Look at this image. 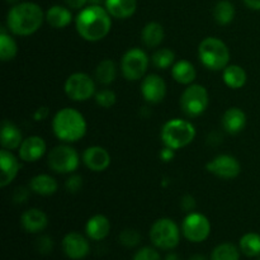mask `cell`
I'll return each mask as SVG.
<instances>
[{
    "label": "cell",
    "instance_id": "1",
    "mask_svg": "<svg viewBox=\"0 0 260 260\" xmlns=\"http://www.w3.org/2000/svg\"><path fill=\"white\" fill-rule=\"evenodd\" d=\"M79 36L88 42H98L106 38L112 28V17L102 5H88L79 12L75 19Z\"/></svg>",
    "mask_w": 260,
    "mask_h": 260
},
{
    "label": "cell",
    "instance_id": "2",
    "mask_svg": "<svg viewBox=\"0 0 260 260\" xmlns=\"http://www.w3.org/2000/svg\"><path fill=\"white\" fill-rule=\"evenodd\" d=\"M46 20V13L36 3L24 2L13 5L7 15V28L12 35L30 36L37 32Z\"/></svg>",
    "mask_w": 260,
    "mask_h": 260
},
{
    "label": "cell",
    "instance_id": "3",
    "mask_svg": "<svg viewBox=\"0 0 260 260\" xmlns=\"http://www.w3.org/2000/svg\"><path fill=\"white\" fill-rule=\"evenodd\" d=\"M85 117L75 108L60 109L52 117L53 135L65 144H73L83 139L86 134Z\"/></svg>",
    "mask_w": 260,
    "mask_h": 260
},
{
    "label": "cell",
    "instance_id": "4",
    "mask_svg": "<svg viewBox=\"0 0 260 260\" xmlns=\"http://www.w3.org/2000/svg\"><path fill=\"white\" fill-rule=\"evenodd\" d=\"M196 135L197 131L192 122L182 118H173L165 122L164 126L161 127L160 137L164 146L177 151L192 144L193 140L196 139Z\"/></svg>",
    "mask_w": 260,
    "mask_h": 260
},
{
    "label": "cell",
    "instance_id": "5",
    "mask_svg": "<svg viewBox=\"0 0 260 260\" xmlns=\"http://www.w3.org/2000/svg\"><path fill=\"white\" fill-rule=\"evenodd\" d=\"M198 57L206 69L211 71H220L229 65L230 50L220 38L207 37L198 46Z\"/></svg>",
    "mask_w": 260,
    "mask_h": 260
},
{
    "label": "cell",
    "instance_id": "6",
    "mask_svg": "<svg viewBox=\"0 0 260 260\" xmlns=\"http://www.w3.org/2000/svg\"><path fill=\"white\" fill-rule=\"evenodd\" d=\"M47 164L57 174H73L80 165V155L73 146L63 142L48 152Z\"/></svg>",
    "mask_w": 260,
    "mask_h": 260
},
{
    "label": "cell",
    "instance_id": "7",
    "mask_svg": "<svg viewBox=\"0 0 260 260\" xmlns=\"http://www.w3.org/2000/svg\"><path fill=\"white\" fill-rule=\"evenodd\" d=\"M210 103V95L207 89L201 84H190L187 85L180 95V108L185 116L200 117L207 109Z\"/></svg>",
    "mask_w": 260,
    "mask_h": 260
},
{
    "label": "cell",
    "instance_id": "8",
    "mask_svg": "<svg viewBox=\"0 0 260 260\" xmlns=\"http://www.w3.org/2000/svg\"><path fill=\"white\" fill-rule=\"evenodd\" d=\"M150 239L157 248L170 250L179 244L180 230L170 218H159L150 229Z\"/></svg>",
    "mask_w": 260,
    "mask_h": 260
},
{
    "label": "cell",
    "instance_id": "9",
    "mask_svg": "<svg viewBox=\"0 0 260 260\" xmlns=\"http://www.w3.org/2000/svg\"><path fill=\"white\" fill-rule=\"evenodd\" d=\"M150 65V58L142 48L134 47L123 53L121 60L122 75L126 80L136 81L145 76Z\"/></svg>",
    "mask_w": 260,
    "mask_h": 260
},
{
    "label": "cell",
    "instance_id": "10",
    "mask_svg": "<svg viewBox=\"0 0 260 260\" xmlns=\"http://www.w3.org/2000/svg\"><path fill=\"white\" fill-rule=\"evenodd\" d=\"M65 94L74 102H86L95 95V81L85 73H74L66 79Z\"/></svg>",
    "mask_w": 260,
    "mask_h": 260
},
{
    "label": "cell",
    "instance_id": "11",
    "mask_svg": "<svg viewBox=\"0 0 260 260\" xmlns=\"http://www.w3.org/2000/svg\"><path fill=\"white\" fill-rule=\"evenodd\" d=\"M182 233L187 240L192 243H202L210 236L211 222L205 215L189 212L182 223Z\"/></svg>",
    "mask_w": 260,
    "mask_h": 260
},
{
    "label": "cell",
    "instance_id": "12",
    "mask_svg": "<svg viewBox=\"0 0 260 260\" xmlns=\"http://www.w3.org/2000/svg\"><path fill=\"white\" fill-rule=\"evenodd\" d=\"M206 169L215 177L229 180L234 179L240 174L241 165L236 157L228 154H222L210 160L206 165Z\"/></svg>",
    "mask_w": 260,
    "mask_h": 260
},
{
    "label": "cell",
    "instance_id": "13",
    "mask_svg": "<svg viewBox=\"0 0 260 260\" xmlns=\"http://www.w3.org/2000/svg\"><path fill=\"white\" fill-rule=\"evenodd\" d=\"M141 94L147 103H161L167 95V83L157 74H150L142 80Z\"/></svg>",
    "mask_w": 260,
    "mask_h": 260
},
{
    "label": "cell",
    "instance_id": "14",
    "mask_svg": "<svg viewBox=\"0 0 260 260\" xmlns=\"http://www.w3.org/2000/svg\"><path fill=\"white\" fill-rule=\"evenodd\" d=\"M81 159H83L84 165L94 173L104 172L108 169L112 162V157L108 150L102 146H96V145L86 147Z\"/></svg>",
    "mask_w": 260,
    "mask_h": 260
},
{
    "label": "cell",
    "instance_id": "15",
    "mask_svg": "<svg viewBox=\"0 0 260 260\" xmlns=\"http://www.w3.org/2000/svg\"><path fill=\"white\" fill-rule=\"evenodd\" d=\"M47 151L46 141L40 136H29L23 140L18 149V156L24 162H36Z\"/></svg>",
    "mask_w": 260,
    "mask_h": 260
},
{
    "label": "cell",
    "instance_id": "16",
    "mask_svg": "<svg viewBox=\"0 0 260 260\" xmlns=\"http://www.w3.org/2000/svg\"><path fill=\"white\" fill-rule=\"evenodd\" d=\"M62 249L68 258L80 260L88 255L90 251V245L81 234L69 233L62 240Z\"/></svg>",
    "mask_w": 260,
    "mask_h": 260
},
{
    "label": "cell",
    "instance_id": "17",
    "mask_svg": "<svg viewBox=\"0 0 260 260\" xmlns=\"http://www.w3.org/2000/svg\"><path fill=\"white\" fill-rule=\"evenodd\" d=\"M0 167H2V175H0V187L5 188L17 178L20 170V164L18 157L10 150H0Z\"/></svg>",
    "mask_w": 260,
    "mask_h": 260
},
{
    "label": "cell",
    "instance_id": "18",
    "mask_svg": "<svg viewBox=\"0 0 260 260\" xmlns=\"http://www.w3.org/2000/svg\"><path fill=\"white\" fill-rule=\"evenodd\" d=\"M22 228L29 234H38L48 225V217L40 208H29L20 216Z\"/></svg>",
    "mask_w": 260,
    "mask_h": 260
},
{
    "label": "cell",
    "instance_id": "19",
    "mask_svg": "<svg viewBox=\"0 0 260 260\" xmlns=\"http://www.w3.org/2000/svg\"><path fill=\"white\" fill-rule=\"evenodd\" d=\"M23 135L20 132L19 127L13 122L4 119L2 124V136H0V142H2L3 149H7L13 151L18 150L23 142Z\"/></svg>",
    "mask_w": 260,
    "mask_h": 260
},
{
    "label": "cell",
    "instance_id": "20",
    "mask_svg": "<svg viewBox=\"0 0 260 260\" xmlns=\"http://www.w3.org/2000/svg\"><path fill=\"white\" fill-rule=\"evenodd\" d=\"M246 126V114L238 107H231L223 113L222 127L228 134L236 135L243 131Z\"/></svg>",
    "mask_w": 260,
    "mask_h": 260
},
{
    "label": "cell",
    "instance_id": "21",
    "mask_svg": "<svg viewBox=\"0 0 260 260\" xmlns=\"http://www.w3.org/2000/svg\"><path fill=\"white\" fill-rule=\"evenodd\" d=\"M85 231L91 240L101 241L108 236L111 231V222L104 215H94L86 222Z\"/></svg>",
    "mask_w": 260,
    "mask_h": 260
},
{
    "label": "cell",
    "instance_id": "22",
    "mask_svg": "<svg viewBox=\"0 0 260 260\" xmlns=\"http://www.w3.org/2000/svg\"><path fill=\"white\" fill-rule=\"evenodd\" d=\"M73 20V14L69 7L63 5H53L46 12V22L56 29L66 28Z\"/></svg>",
    "mask_w": 260,
    "mask_h": 260
},
{
    "label": "cell",
    "instance_id": "23",
    "mask_svg": "<svg viewBox=\"0 0 260 260\" xmlns=\"http://www.w3.org/2000/svg\"><path fill=\"white\" fill-rule=\"evenodd\" d=\"M104 4L111 17L116 19H127L132 17L137 9L136 0H106Z\"/></svg>",
    "mask_w": 260,
    "mask_h": 260
},
{
    "label": "cell",
    "instance_id": "24",
    "mask_svg": "<svg viewBox=\"0 0 260 260\" xmlns=\"http://www.w3.org/2000/svg\"><path fill=\"white\" fill-rule=\"evenodd\" d=\"M172 76L177 83L183 84V85H190L194 83L196 78H197V71L190 61L179 60L175 61L174 65L172 66Z\"/></svg>",
    "mask_w": 260,
    "mask_h": 260
},
{
    "label": "cell",
    "instance_id": "25",
    "mask_svg": "<svg viewBox=\"0 0 260 260\" xmlns=\"http://www.w3.org/2000/svg\"><path fill=\"white\" fill-rule=\"evenodd\" d=\"M29 188L33 193L38 196H52L57 192L58 183L53 177L48 174H38L30 179Z\"/></svg>",
    "mask_w": 260,
    "mask_h": 260
},
{
    "label": "cell",
    "instance_id": "26",
    "mask_svg": "<svg viewBox=\"0 0 260 260\" xmlns=\"http://www.w3.org/2000/svg\"><path fill=\"white\" fill-rule=\"evenodd\" d=\"M165 37L164 28L160 23L150 22L144 27L141 32V40L149 48H156L162 43Z\"/></svg>",
    "mask_w": 260,
    "mask_h": 260
},
{
    "label": "cell",
    "instance_id": "27",
    "mask_svg": "<svg viewBox=\"0 0 260 260\" xmlns=\"http://www.w3.org/2000/svg\"><path fill=\"white\" fill-rule=\"evenodd\" d=\"M223 83L231 89H241L246 84L248 75L240 65H228L222 73Z\"/></svg>",
    "mask_w": 260,
    "mask_h": 260
},
{
    "label": "cell",
    "instance_id": "28",
    "mask_svg": "<svg viewBox=\"0 0 260 260\" xmlns=\"http://www.w3.org/2000/svg\"><path fill=\"white\" fill-rule=\"evenodd\" d=\"M117 78V66L114 61L104 58L96 65L95 79L102 85H111Z\"/></svg>",
    "mask_w": 260,
    "mask_h": 260
},
{
    "label": "cell",
    "instance_id": "29",
    "mask_svg": "<svg viewBox=\"0 0 260 260\" xmlns=\"http://www.w3.org/2000/svg\"><path fill=\"white\" fill-rule=\"evenodd\" d=\"M18 55V45L14 38L4 28L0 32V58L4 62L14 60Z\"/></svg>",
    "mask_w": 260,
    "mask_h": 260
},
{
    "label": "cell",
    "instance_id": "30",
    "mask_svg": "<svg viewBox=\"0 0 260 260\" xmlns=\"http://www.w3.org/2000/svg\"><path fill=\"white\" fill-rule=\"evenodd\" d=\"M213 18L220 25H228L235 18V7L229 0H220L213 8Z\"/></svg>",
    "mask_w": 260,
    "mask_h": 260
},
{
    "label": "cell",
    "instance_id": "31",
    "mask_svg": "<svg viewBox=\"0 0 260 260\" xmlns=\"http://www.w3.org/2000/svg\"><path fill=\"white\" fill-rule=\"evenodd\" d=\"M152 65L159 70H165L174 65L175 53L170 48H157L151 57Z\"/></svg>",
    "mask_w": 260,
    "mask_h": 260
},
{
    "label": "cell",
    "instance_id": "32",
    "mask_svg": "<svg viewBox=\"0 0 260 260\" xmlns=\"http://www.w3.org/2000/svg\"><path fill=\"white\" fill-rule=\"evenodd\" d=\"M240 249L246 256L260 255V235L248 233L240 239Z\"/></svg>",
    "mask_w": 260,
    "mask_h": 260
},
{
    "label": "cell",
    "instance_id": "33",
    "mask_svg": "<svg viewBox=\"0 0 260 260\" xmlns=\"http://www.w3.org/2000/svg\"><path fill=\"white\" fill-rule=\"evenodd\" d=\"M240 253L238 248L231 243H223L216 246L211 255V260H239Z\"/></svg>",
    "mask_w": 260,
    "mask_h": 260
},
{
    "label": "cell",
    "instance_id": "34",
    "mask_svg": "<svg viewBox=\"0 0 260 260\" xmlns=\"http://www.w3.org/2000/svg\"><path fill=\"white\" fill-rule=\"evenodd\" d=\"M95 102L99 107L102 108H111L112 106H114L117 101L116 93L111 89H102V90L96 91L95 93Z\"/></svg>",
    "mask_w": 260,
    "mask_h": 260
},
{
    "label": "cell",
    "instance_id": "35",
    "mask_svg": "<svg viewBox=\"0 0 260 260\" xmlns=\"http://www.w3.org/2000/svg\"><path fill=\"white\" fill-rule=\"evenodd\" d=\"M119 241L126 248H135L141 241V235L139 234V231L134 230V229H126L119 234Z\"/></svg>",
    "mask_w": 260,
    "mask_h": 260
},
{
    "label": "cell",
    "instance_id": "36",
    "mask_svg": "<svg viewBox=\"0 0 260 260\" xmlns=\"http://www.w3.org/2000/svg\"><path fill=\"white\" fill-rule=\"evenodd\" d=\"M65 188L69 193H73V194L79 193L81 188H83V178H81L80 175L74 174L73 173V174L66 179Z\"/></svg>",
    "mask_w": 260,
    "mask_h": 260
},
{
    "label": "cell",
    "instance_id": "37",
    "mask_svg": "<svg viewBox=\"0 0 260 260\" xmlns=\"http://www.w3.org/2000/svg\"><path fill=\"white\" fill-rule=\"evenodd\" d=\"M36 249H37L38 253L43 254V255L50 254L53 249L52 239L47 235H42L37 238V240H36Z\"/></svg>",
    "mask_w": 260,
    "mask_h": 260
},
{
    "label": "cell",
    "instance_id": "38",
    "mask_svg": "<svg viewBox=\"0 0 260 260\" xmlns=\"http://www.w3.org/2000/svg\"><path fill=\"white\" fill-rule=\"evenodd\" d=\"M134 260H161L160 254L152 248H142L135 254Z\"/></svg>",
    "mask_w": 260,
    "mask_h": 260
},
{
    "label": "cell",
    "instance_id": "39",
    "mask_svg": "<svg viewBox=\"0 0 260 260\" xmlns=\"http://www.w3.org/2000/svg\"><path fill=\"white\" fill-rule=\"evenodd\" d=\"M30 188L29 187H18L14 189V193H13V202L15 205H23L28 201L30 194Z\"/></svg>",
    "mask_w": 260,
    "mask_h": 260
},
{
    "label": "cell",
    "instance_id": "40",
    "mask_svg": "<svg viewBox=\"0 0 260 260\" xmlns=\"http://www.w3.org/2000/svg\"><path fill=\"white\" fill-rule=\"evenodd\" d=\"M180 207H182V210H184L185 212H193V211L196 210L194 197L190 194H185L184 197H182V200H180Z\"/></svg>",
    "mask_w": 260,
    "mask_h": 260
},
{
    "label": "cell",
    "instance_id": "41",
    "mask_svg": "<svg viewBox=\"0 0 260 260\" xmlns=\"http://www.w3.org/2000/svg\"><path fill=\"white\" fill-rule=\"evenodd\" d=\"M159 156H160V160H161V161H164V162L172 161V160L174 159V156H175V150L170 149V147L164 146V149L160 150Z\"/></svg>",
    "mask_w": 260,
    "mask_h": 260
},
{
    "label": "cell",
    "instance_id": "42",
    "mask_svg": "<svg viewBox=\"0 0 260 260\" xmlns=\"http://www.w3.org/2000/svg\"><path fill=\"white\" fill-rule=\"evenodd\" d=\"M48 116H50V109H48L47 107H40V108L36 109V112L33 113V118L37 122L45 121V119H47Z\"/></svg>",
    "mask_w": 260,
    "mask_h": 260
},
{
    "label": "cell",
    "instance_id": "43",
    "mask_svg": "<svg viewBox=\"0 0 260 260\" xmlns=\"http://www.w3.org/2000/svg\"><path fill=\"white\" fill-rule=\"evenodd\" d=\"M66 4V7H69L70 9H83L85 8L86 3H89V0H63Z\"/></svg>",
    "mask_w": 260,
    "mask_h": 260
},
{
    "label": "cell",
    "instance_id": "44",
    "mask_svg": "<svg viewBox=\"0 0 260 260\" xmlns=\"http://www.w3.org/2000/svg\"><path fill=\"white\" fill-rule=\"evenodd\" d=\"M244 4L251 10H260V0H243Z\"/></svg>",
    "mask_w": 260,
    "mask_h": 260
},
{
    "label": "cell",
    "instance_id": "45",
    "mask_svg": "<svg viewBox=\"0 0 260 260\" xmlns=\"http://www.w3.org/2000/svg\"><path fill=\"white\" fill-rule=\"evenodd\" d=\"M188 260H207V259H206L203 255H200V254H197V255L190 256V258L188 259Z\"/></svg>",
    "mask_w": 260,
    "mask_h": 260
},
{
    "label": "cell",
    "instance_id": "46",
    "mask_svg": "<svg viewBox=\"0 0 260 260\" xmlns=\"http://www.w3.org/2000/svg\"><path fill=\"white\" fill-rule=\"evenodd\" d=\"M103 2L106 3V0H89V3H90L91 5H101Z\"/></svg>",
    "mask_w": 260,
    "mask_h": 260
},
{
    "label": "cell",
    "instance_id": "47",
    "mask_svg": "<svg viewBox=\"0 0 260 260\" xmlns=\"http://www.w3.org/2000/svg\"><path fill=\"white\" fill-rule=\"evenodd\" d=\"M167 260H179V256H178L177 254H169V255L167 256Z\"/></svg>",
    "mask_w": 260,
    "mask_h": 260
},
{
    "label": "cell",
    "instance_id": "48",
    "mask_svg": "<svg viewBox=\"0 0 260 260\" xmlns=\"http://www.w3.org/2000/svg\"><path fill=\"white\" fill-rule=\"evenodd\" d=\"M5 2L9 3V4L15 5V4H18V3H19V0H5Z\"/></svg>",
    "mask_w": 260,
    "mask_h": 260
},
{
    "label": "cell",
    "instance_id": "49",
    "mask_svg": "<svg viewBox=\"0 0 260 260\" xmlns=\"http://www.w3.org/2000/svg\"><path fill=\"white\" fill-rule=\"evenodd\" d=\"M258 260H260V258H259V259H258Z\"/></svg>",
    "mask_w": 260,
    "mask_h": 260
}]
</instances>
